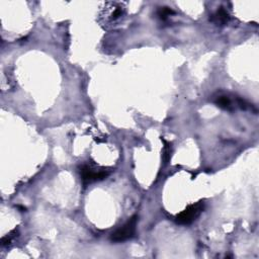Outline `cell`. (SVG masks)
Wrapping results in <instances>:
<instances>
[{
  "instance_id": "obj_1",
  "label": "cell",
  "mask_w": 259,
  "mask_h": 259,
  "mask_svg": "<svg viewBox=\"0 0 259 259\" xmlns=\"http://www.w3.org/2000/svg\"><path fill=\"white\" fill-rule=\"evenodd\" d=\"M212 102L218 107L225 110H229V111H233L236 108H241V109L250 108V104L245 99L238 96H230L224 93H220L213 96Z\"/></svg>"
},
{
  "instance_id": "obj_8",
  "label": "cell",
  "mask_w": 259,
  "mask_h": 259,
  "mask_svg": "<svg viewBox=\"0 0 259 259\" xmlns=\"http://www.w3.org/2000/svg\"><path fill=\"white\" fill-rule=\"evenodd\" d=\"M163 142L165 144L164 152H163V159H164V162L167 163L170 160V157H171V145L165 140H163Z\"/></svg>"
},
{
  "instance_id": "obj_5",
  "label": "cell",
  "mask_w": 259,
  "mask_h": 259,
  "mask_svg": "<svg viewBox=\"0 0 259 259\" xmlns=\"http://www.w3.org/2000/svg\"><path fill=\"white\" fill-rule=\"evenodd\" d=\"M230 20V14L229 12L224 8L220 7L211 16L210 21L215 23L217 25H224Z\"/></svg>"
},
{
  "instance_id": "obj_6",
  "label": "cell",
  "mask_w": 259,
  "mask_h": 259,
  "mask_svg": "<svg viewBox=\"0 0 259 259\" xmlns=\"http://www.w3.org/2000/svg\"><path fill=\"white\" fill-rule=\"evenodd\" d=\"M111 10L108 13V16L110 20H116L123 14V7L120 4L117 3H110Z\"/></svg>"
},
{
  "instance_id": "obj_4",
  "label": "cell",
  "mask_w": 259,
  "mask_h": 259,
  "mask_svg": "<svg viewBox=\"0 0 259 259\" xmlns=\"http://www.w3.org/2000/svg\"><path fill=\"white\" fill-rule=\"evenodd\" d=\"M203 208L204 203L202 201L190 204L175 217V221L179 225H189L199 217Z\"/></svg>"
},
{
  "instance_id": "obj_7",
  "label": "cell",
  "mask_w": 259,
  "mask_h": 259,
  "mask_svg": "<svg viewBox=\"0 0 259 259\" xmlns=\"http://www.w3.org/2000/svg\"><path fill=\"white\" fill-rule=\"evenodd\" d=\"M174 12H173V10L172 9H170L169 7H160V9L158 10V16L161 18V19H163V20H165V19H167L171 14H173Z\"/></svg>"
},
{
  "instance_id": "obj_3",
  "label": "cell",
  "mask_w": 259,
  "mask_h": 259,
  "mask_svg": "<svg viewBox=\"0 0 259 259\" xmlns=\"http://www.w3.org/2000/svg\"><path fill=\"white\" fill-rule=\"evenodd\" d=\"M109 175V171L104 168H96L91 165H83L80 168V176L83 183L89 184L95 181H100L105 179Z\"/></svg>"
},
{
  "instance_id": "obj_2",
  "label": "cell",
  "mask_w": 259,
  "mask_h": 259,
  "mask_svg": "<svg viewBox=\"0 0 259 259\" xmlns=\"http://www.w3.org/2000/svg\"><path fill=\"white\" fill-rule=\"evenodd\" d=\"M137 222H138L137 215H134L133 218H131L124 225H122L120 228H118L111 234V237H110L111 241L120 243V242H124L132 239L136 234Z\"/></svg>"
}]
</instances>
